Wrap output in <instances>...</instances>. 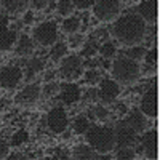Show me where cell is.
Instances as JSON below:
<instances>
[{
	"label": "cell",
	"mask_w": 160,
	"mask_h": 160,
	"mask_svg": "<svg viewBox=\"0 0 160 160\" xmlns=\"http://www.w3.org/2000/svg\"><path fill=\"white\" fill-rule=\"evenodd\" d=\"M5 160H28V157H26L22 152H13V154H10Z\"/></svg>",
	"instance_id": "cell-39"
},
{
	"label": "cell",
	"mask_w": 160,
	"mask_h": 160,
	"mask_svg": "<svg viewBox=\"0 0 160 160\" xmlns=\"http://www.w3.org/2000/svg\"><path fill=\"white\" fill-rule=\"evenodd\" d=\"M32 7H34L35 10H42V8L48 7V2H47V0H34V2H32Z\"/></svg>",
	"instance_id": "cell-40"
},
{
	"label": "cell",
	"mask_w": 160,
	"mask_h": 160,
	"mask_svg": "<svg viewBox=\"0 0 160 160\" xmlns=\"http://www.w3.org/2000/svg\"><path fill=\"white\" fill-rule=\"evenodd\" d=\"M146 53H148V50H146L144 47H141V45L130 47V48L127 50V58H128V59H131V61H136V62H139L141 59H144Z\"/></svg>",
	"instance_id": "cell-22"
},
{
	"label": "cell",
	"mask_w": 160,
	"mask_h": 160,
	"mask_svg": "<svg viewBox=\"0 0 160 160\" xmlns=\"http://www.w3.org/2000/svg\"><path fill=\"white\" fill-rule=\"evenodd\" d=\"M136 15L144 21V22H152L155 24L157 21V2H151V0H144V2L138 3L136 7Z\"/></svg>",
	"instance_id": "cell-16"
},
{
	"label": "cell",
	"mask_w": 160,
	"mask_h": 160,
	"mask_svg": "<svg viewBox=\"0 0 160 160\" xmlns=\"http://www.w3.org/2000/svg\"><path fill=\"white\" fill-rule=\"evenodd\" d=\"M91 112H93V117H95L98 122H106V120H109V117H111V112H109V109H106V106H95V108L91 109Z\"/></svg>",
	"instance_id": "cell-25"
},
{
	"label": "cell",
	"mask_w": 160,
	"mask_h": 160,
	"mask_svg": "<svg viewBox=\"0 0 160 160\" xmlns=\"http://www.w3.org/2000/svg\"><path fill=\"white\" fill-rule=\"evenodd\" d=\"M10 154V146L5 139H0V160H5Z\"/></svg>",
	"instance_id": "cell-37"
},
{
	"label": "cell",
	"mask_w": 160,
	"mask_h": 160,
	"mask_svg": "<svg viewBox=\"0 0 160 160\" xmlns=\"http://www.w3.org/2000/svg\"><path fill=\"white\" fill-rule=\"evenodd\" d=\"M22 78V71L18 66H5L0 69V87L5 90L16 88Z\"/></svg>",
	"instance_id": "cell-10"
},
{
	"label": "cell",
	"mask_w": 160,
	"mask_h": 160,
	"mask_svg": "<svg viewBox=\"0 0 160 160\" xmlns=\"http://www.w3.org/2000/svg\"><path fill=\"white\" fill-rule=\"evenodd\" d=\"M85 78H87V82L91 83V85L99 83L101 82V72L98 69H88L87 74H85Z\"/></svg>",
	"instance_id": "cell-30"
},
{
	"label": "cell",
	"mask_w": 160,
	"mask_h": 160,
	"mask_svg": "<svg viewBox=\"0 0 160 160\" xmlns=\"http://www.w3.org/2000/svg\"><path fill=\"white\" fill-rule=\"evenodd\" d=\"M135 151L131 148H123L117 151V160H135Z\"/></svg>",
	"instance_id": "cell-31"
},
{
	"label": "cell",
	"mask_w": 160,
	"mask_h": 160,
	"mask_svg": "<svg viewBox=\"0 0 160 160\" xmlns=\"http://www.w3.org/2000/svg\"><path fill=\"white\" fill-rule=\"evenodd\" d=\"M83 74V62L78 56H66L61 62L59 75L66 82H75V80Z\"/></svg>",
	"instance_id": "cell-4"
},
{
	"label": "cell",
	"mask_w": 160,
	"mask_h": 160,
	"mask_svg": "<svg viewBox=\"0 0 160 160\" xmlns=\"http://www.w3.org/2000/svg\"><path fill=\"white\" fill-rule=\"evenodd\" d=\"M99 51H101L102 58H106V59H112V58L115 56V53H117V48H115V45H114V43L106 42V43H102V45H101Z\"/></svg>",
	"instance_id": "cell-28"
},
{
	"label": "cell",
	"mask_w": 160,
	"mask_h": 160,
	"mask_svg": "<svg viewBox=\"0 0 160 160\" xmlns=\"http://www.w3.org/2000/svg\"><path fill=\"white\" fill-rule=\"evenodd\" d=\"M125 122L133 128V131H135L136 135H141V133H144L146 130H148V127H149L148 117H146L139 109H133V111L128 114V117H127Z\"/></svg>",
	"instance_id": "cell-15"
},
{
	"label": "cell",
	"mask_w": 160,
	"mask_h": 160,
	"mask_svg": "<svg viewBox=\"0 0 160 160\" xmlns=\"http://www.w3.org/2000/svg\"><path fill=\"white\" fill-rule=\"evenodd\" d=\"M85 99H87V101H96V99H99L98 88H90V90L85 93Z\"/></svg>",
	"instance_id": "cell-38"
},
{
	"label": "cell",
	"mask_w": 160,
	"mask_h": 160,
	"mask_svg": "<svg viewBox=\"0 0 160 160\" xmlns=\"http://www.w3.org/2000/svg\"><path fill=\"white\" fill-rule=\"evenodd\" d=\"M74 160H99V154L87 144H78L72 152Z\"/></svg>",
	"instance_id": "cell-18"
},
{
	"label": "cell",
	"mask_w": 160,
	"mask_h": 160,
	"mask_svg": "<svg viewBox=\"0 0 160 160\" xmlns=\"http://www.w3.org/2000/svg\"><path fill=\"white\" fill-rule=\"evenodd\" d=\"M47 123H48V128L53 131V133H62L66 131L69 125V120H68V114L62 108H53L50 112H48V117H47Z\"/></svg>",
	"instance_id": "cell-11"
},
{
	"label": "cell",
	"mask_w": 160,
	"mask_h": 160,
	"mask_svg": "<svg viewBox=\"0 0 160 160\" xmlns=\"http://www.w3.org/2000/svg\"><path fill=\"white\" fill-rule=\"evenodd\" d=\"M157 58H158V53H157V48L155 47L152 50H149L148 53H146V56H144L146 62H148L149 66H157Z\"/></svg>",
	"instance_id": "cell-34"
},
{
	"label": "cell",
	"mask_w": 160,
	"mask_h": 160,
	"mask_svg": "<svg viewBox=\"0 0 160 160\" xmlns=\"http://www.w3.org/2000/svg\"><path fill=\"white\" fill-rule=\"evenodd\" d=\"M58 40V28L55 22L47 21L38 24L35 31H34V42H37L42 47H48V45H55Z\"/></svg>",
	"instance_id": "cell-5"
},
{
	"label": "cell",
	"mask_w": 160,
	"mask_h": 160,
	"mask_svg": "<svg viewBox=\"0 0 160 160\" xmlns=\"http://www.w3.org/2000/svg\"><path fill=\"white\" fill-rule=\"evenodd\" d=\"M83 42H85V37L82 35V34H74V35H71V38H69V45L72 47V48H80L83 45Z\"/></svg>",
	"instance_id": "cell-35"
},
{
	"label": "cell",
	"mask_w": 160,
	"mask_h": 160,
	"mask_svg": "<svg viewBox=\"0 0 160 160\" xmlns=\"http://www.w3.org/2000/svg\"><path fill=\"white\" fill-rule=\"evenodd\" d=\"M98 50H99V47H98L96 42H90V43L85 45V48H83V51H82V55L87 56V58H91V56H95L96 53H98Z\"/></svg>",
	"instance_id": "cell-33"
},
{
	"label": "cell",
	"mask_w": 160,
	"mask_h": 160,
	"mask_svg": "<svg viewBox=\"0 0 160 160\" xmlns=\"http://www.w3.org/2000/svg\"><path fill=\"white\" fill-rule=\"evenodd\" d=\"M43 68H45V61L42 58H32V59H29L28 68H26V71H28V72H26V78L32 80L38 72L43 71Z\"/></svg>",
	"instance_id": "cell-20"
},
{
	"label": "cell",
	"mask_w": 160,
	"mask_h": 160,
	"mask_svg": "<svg viewBox=\"0 0 160 160\" xmlns=\"http://www.w3.org/2000/svg\"><path fill=\"white\" fill-rule=\"evenodd\" d=\"M112 80L118 85H131L135 83L141 75V66L136 61H131L125 56L115 58L111 66Z\"/></svg>",
	"instance_id": "cell-3"
},
{
	"label": "cell",
	"mask_w": 160,
	"mask_h": 160,
	"mask_svg": "<svg viewBox=\"0 0 160 160\" xmlns=\"http://www.w3.org/2000/svg\"><path fill=\"white\" fill-rule=\"evenodd\" d=\"M2 5H5V8L10 13H22L28 8V2H24V0H18V2H2Z\"/></svg>",
	"instance_id": "cell-26"
},
{
	"label": "cell",
	"mask_w": 160,
	"mask_h": 160,
	"mask_svg": "<svg viewBox=\"0 0 160 160\" xmlns=\"http://www.w3.org/2000/svg\"><path fill=\"white\" fill-rule=\"evenodd\" d=\"M90 128V120L87 115H78L75 120H74V131L77 135H85Z\"/></svg>",
	"instance_id": "cell-23"
},
{
	"label": "cell",
	"mask_w": 160,
	"mask_h": 160,
	"mask_svg": "<svg viewBox=\"0 0 160 160\" xmlns=\"http://www.w3.org/2000/svg\"><path fill=\"white\" fill-rule=\"evenodd\" d=\"M34 21V15H32V11H26V15L22 18V24H32Z\"/></svg>",
	"instance_id": "cell-41"
},
{
	"label": "cell",
	"mask_w": 160,
	"mask_h": 160,
	"mask_svg": "<svg viewBox=\"0 0 160 160\" xmlns=\"http://www.w3.org/2000/svg\"><path fill=\"white\" fill-rule=\"evenodd\" d=\"M40 160H48V158H40Z\"/></svg>",
	"instance_id": "cell-43"
},
{
	"label": "cell",
	"mask_w": 160,
	"mask_h": 160,
	"mask_svg": "<svg viewBox=\"0 0 160 160\" xmlns=\"http://www.w3.org/2000/svg\"><path fill=\"white\" fill-rule=\"evenodd\" d=\"M28 138H29L28 131H26V130H19V131L16 133V135H13L11 144H13V146H21L22 142H26V141H28Z\"/></svg>",
	"instance_id": "cell-32"
},
{
	"label": "cell",
	"mask_w": 160,
	"mask_h": 160,
	"mask_svg": "<svg viewBox=\"0 0 160 160\" xmlns=\"http://www.w3.org/2000/svg\"><path fill=\"white\" fill-rule=\"evenodd\" d=\"M99 99L104 104H112L118 95H120V85L117 82H114L112 78H102L99 83V90H98Z\"/></svg>",
	"instance_id": "cell-12"
},
{
	"label": "cell",
	"mask_w": 160,
	"mask_h": 160,
	"mask_svg": "<svg viewBox=\"0 0 160 160\" xmlns=\"http://www.w3.org/2000/svg\"><path fill=\"white\" fill-rule=\"evenodd\" d=\"M34 53V40L29 35H21L16 40V55L31 56Z\"/></svg>",
	"instance_id": "cell-19"
},
{
	"label": "cell",
	"mask_w": 160,
	"mask_h": 160,
	"mask_svg": "<svg viewBox=\"0 0 160 160\" xmlns=\"http://www.w3.org/2000/svg\"><path fill=\"white\" fill-rule=\"evenodd\" d=\"M59 83H56V82H48L43 88H42V95L45 96V98H53V96H56L58 93H59Z\"/></svg>",
	"instance_id": "cell-27"
},
{
	"label": "cell",
	"mask_w": 160,
	"mask_h": 160,
	"mask_svg": "<svg viewBox=\"0 0 160 160\" xmlns=\"http://www.w3.org/2000/svg\"><path fill=\"white\" fill-rule=\"evenodd\" d=\"M114 135H115V148H118V149L131 148V146H135L136 141H138V135L133 131V128L125 122V120L115 127Z\"/></svg>",
	"instance_id": "cell-7"
},
{
	"label": "cell",
	"mask_w": 160,
	"mask_h": 160,
	"mask_svg": "<svg viewBox=\"0 0 160 160\" xmlns=\"http://www.w3.org/2000/svg\"><path fill=\"white\" fill-rule=\"evenodd\" d=\"M59 91H61V101L64 104H68V106L77 102L80 98H82V91H80L78 85L74 83V82H69V83L62 85V88H59Z\"/></svg>",
	"instance_id": "cell-17"
},
{
	"label": "cell",
	"mask_w": 160,
	"mask_h": 160,
	"mask_svg": "<svg viewBox=\"0 0 160 160\" xmlns=\"http://www.w3.org/2000/svg\"><path fill=\"white\" fill-rule=\"evenodd\" d=\"M120 2L117 0H99L93 3V13L99 21H112L120 13Z\"/></svg>",
	"instance_id": "cell-6"
},
{
	"label": "cell",
	"mask_w": 160,
	"mask_h": 160,
	"mask_svg": "<svg viewBox=\"0 0 160 160\" xmlns=\"http://www.w3.org/2000/svg\"><path fill=\"white\" fill-rule=\"evenodd\" d=\"M42 96V87L37 83H29L22 90H19L15 96V102L18 106H32Z\"/></svg>",
	"instance_id": "cell-9"
},
{
	"label": "cell",
	"mask_w": 160,
	"mask_h": 160,
	"mask_svg": "<svg viewBox=\"0 0 160 160\" xmlns=\"http://www.w3.org/2000/svg\"><path fill=\"white\" fill-rule=\"evenodd\" d=\"M93 3L95 2H91V0H74L72 2L74 8H78V10H87V8L93 7Z\"/></svg>",
	"instance_id": "cell-36"
},
{
	"label": "cell",
	"mask_w": 160,
	"mask_h": 160,
	"mask_svg": "<svg viewBox=\"0 0 160 160\" xmlns=\"http://www.w3.org/2000/svg\"><path fill=\"white\" fill-rule=\"evenodd\" d=\"M74 11V5L72 2H58V13L61 16H71Z\"/></svg>",
	"instance_id": "cell-29"
},
{
	"label": "cell",
	"mask_w": 160,
	"mask_h": 160,
	"mask_svg": "<svg viewBox=\"0 0 160 160\" xmlns=\"http://www.w3.org/2000/svg\"><path fill=\"white\" fill-rule=\"evenodd\" d=\"M157 83L154 82L152 87H149L148 90L144 91V95L141 98V112L149 117V118H155L157 117Z\"/></svg>",
	"instance_id": "cell-8"
},
{
	"label": "cell",
	"mask_w": 160,
	"mask_h": 160,
	"mask_svg": "<svg viewBox=\"0 0 160 160\" xmlns=\"http://www.w3.org/2000/svg\"><path fill=\"white\" fill-rule=\"evenodd\" d=\"M80 26H82V22H80L78 16H69V18H66L62 21V31L66 34H69V35H74V34L78 32Z\"/></svg>",
	"instance_id": "cell-21"
},
{
	"label": "cell",
	"mask_w": 160,
	"mask_h": 160,
	"mask_svg": "<svg viewBox=\"0 0 160 160\" xmlns=\"http://www.w3.org/2000/svg\"><path fill=\"white\" fill-rule=\"evenodd\" d=\"M141 152L146 158L157 160V131H148L141 139Z\"/></svg>",
	"instance_id": "cell-14"
},
{
	"label": "cell",
	"mask_w": 160,
	"mask_h": 160,
	"mask_svg": "<svg viewBox=\"0 0 160 160\" xmlns=\"http://www.w3.org/2000/svg\"><path fill=\"white\" fill-rule=\"evenodd\" d=\"M88 146L98 154H109L115 149L114 128L106 125H90L87 131Z\"/></svg>",
	"instance_id": "cell-2"
},
{
	"label": "cell",
	"mask_w": 160,
	"mask_h": 160,
	"mask_svg": "<svg viewBox=\"0 0 160 160\" xmlns=\"http://www.w3.org/2000/svg\"><path fill=\"white\" fill-rule=\"evenodd\" d=\"M112 34L118 43L125 47H136L146 35V22L136 13H128L115 21Z\"/></svg>",
	"instance_id": "cell-1"
},
{
	"label": "cell",
	"mask_w": 160,
	"mask_h": 160,
	"mask_svg": "<svg viewBox=\"0 0 160 160\" xmlns=\"http://www.w3.org/2000/svg\"><path fill=\"white\" fill-rule=\"evenodd\" d=\"M55 75H56V71H47V74H45V82H47V83H48V82H53Z\"/></svg>",
	"instance_id": "cell-42"
},
{
	"label": "cell",
	"mask_w": 160,
	"mask_h": 160,
	"mask_svg": "<svg viewBox=\"0 0 160 160\" xmlns=\"http://www.w3.org/2000/svg\"><path fill=\"white\" fill-rule=\"evenodd\" d=\"M18 34L15 29L8 28V18L0 16V51H7L16 45Z\"/></svg>",
	"instance_id": "cell-13"
},
{
	"label": "cell",
	"mask_w": 160,
	"mask_h": 160,
	"mask_svg": "<svg viewBox=\"0 0 160 160\" xmlns=\"http://www.w3.org/2000/svg\"><path fill=\"white\" fill-rule=\"evenodd\" d=\"M66 55H68V45L66 43L61 42V43L53 45V48H51V59L55 62H61V59H64Z\"/></svg>",
	"instance_id": "cell-24"
}]
</instances>
